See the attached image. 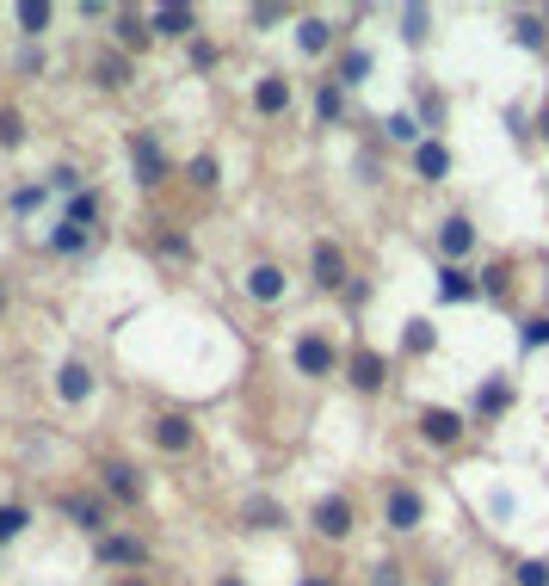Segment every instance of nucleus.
Segmentation results:
<instances>
[{
	"instance_id": "5701e85b",
	"label": "nucleus",
	"mask_w": 549,
	"mask_h": 586,
	"mask_svg": "<svg viewBox=\"0 0 549 586\" xmlns=\"http://www.w3.org/2000/svg\"><path fill=\"white\" fill-rule=\"evenodd\" d=\"M506 401H512V389H506V383H488V389H482V414H500Z\"/></svg>"
},
{
	"instance_id": "9d476101",
	"label": "nucleus",
	"mask_w": 549,
	"mask_h": 586,
	"mask_svg": "<svg viewBox=\"0 0 549 586\" xmlns=\"http://www.w3.org/2000/svg\"><path fill=\"white\" fill-rule=\"evenodd\" d=\"M253 105H260V112H266V118H278V112H284V105H290V81H278V75H266L260 87H253Z\"/></svg>"
},
{
	"instance_id": "473e14b6",
	"label": "nucleus",
	"mask_w": 549,
	"mask_h": 586,
	"mask_svg": "<svg viewBox=\"0 0 549 586\" xmlns=\"http://www.w3.org/2000/svg\"><path fill=\"white\" fill-rule=\"evenodd\" d=\"M118 586H149V580H118Z\"/></svg>"
},
{
	"instance_id": "b1692460",
	"label": "nucleus",
	"mask_w": 549,
	"mask_h": 586,
	"mask_svg": "<svg viewBox=\"0 0 549 586\" xmlns=\"http://www.w3.org/2000/svg\"><path fill=\"white\" fill-rule=\"evenodd\" d=\"M364 75H371V56L352 50V56H346V68H340V81H364Z\"/></svg>"
},
{
	"instance_id": "6ab92c4d",
	"label": "nucleus",
	"mask_w": 549,
	"mask_h": 586,
	"mask_svg": "<svg viewBox=\"0 0 549 586\" xmlns=\"http://www.w3.org/2000/svg\"><path fill=\"white\" fill-rule=\"evenodd\" d=\"M105 562H142V543H130V537H112V543H105Z\"/></svg>"
},
{
	"instance_id": "c85d7f7f",
	"label": "nucleus",
	"mask_w": 549,
	"mask_h": 586,
	"mask_svg": "<svg viewBox=\"0 0 549 586\" xmlns=\"http://www.w3.org/2000/svg\"><path fill=\"white\" fill-rule=\"evenodd\" d=\"M426 346H432V327L414 321V327H408V352H426Z\"/></svg>"
},
{
	"instance_id": "a878e982",
	"label": "nucleus",
	"mask_w": 549,
	"mask_h": 586,
	"mask_svg": "<svg viewBox=\"0 0 549 586\" xmlns=\"http://www.w3.org/2000/svg\"><path fill=\"white\" fill-rule=\"evenodd\" d=\"M525 346H549V315H537V321H525V334H519Z\"/></svg>"
},
{
	"instance_id": "1a4fd4ad",
	"label": "nucleus",
	"mask_w": 549,
	"mask_h": 586,
	"mask_svg": "<svg viewBox=\"0 0 549 586\" xmlns=\"http://www.w3.org/2000/svg\"><path fill=\"white\" fill-rule=\"evenodd\" d=\"M475 229H469V216H445V229H438V247H445V260H457V253H469Z\"/></svg>"
},
{
	"instance_id": "7ed1b4c3",
	"label": "nucleus",
	"mask_w": 549,
	"mask_h": 586,
	"mask_svg": "<svg viewBox=\"0 0 549 586\" xmlns=\"http://www.w3.org/2000/svg\"><path fill=\"white\" fill-rule=\"evenodd\" d=\"M297 371L303 377H327V371H334V346H327L321 334H303L297 340Z\"/></svg>"
},
{
	"instance_id": "ddd939ff",
	"label": "nucleus",
	"mask_w": 549,
	"mask_h": 586,
	"mask_svg": "<svg viewBox=\"0 0 549 586\" xmlns=\"http://www.w3.org/2000/svg\"><path fill=\"white\" fill-rule=\"evenodd\" d=\"M56 389H62V401H87L93 395V371H87V364H68Z\"/></svg>"
},
{
	"instance_id": "6e6552de",
	"label": "nucleus",
	"mask_w": 549,
	"mask_h": 586,
	"mask_svg": "<svg viewBox=\"0 0 549 586\" xmlns=\"http://www.w3.org/2000/svg\"><path fill=\"white\" fill-rule=\"evenodd\" d=\"M247 297L278 303V297H284V272H278V266H253V272H247Z\"/></svg>"
},
{
	"instance_id": "bb28decb",
	"label": "nucleus",
	"mask_w": 549,
	"mask_h": 586,
	"mask_svg": "<svg viewBox=\"0 0 549 586\" xmlns=\"http://www.w3.org/2000/svg\"><path fill=\"white\" fill-rule=\"evenodd\" d=\"M25 531V512L19 506H0V537H19Z\"/></svg>"
},
{
	"instance_id": "dca6fc26",
	"label": "nucleus",
	"mask_w": 549,
	"mask_h": 586,
	"mask_svg": "<svg viewBox=\"0 0 549 586\" xmlns=\"http://www.w3.org/2000/svg\"><path fill=\"white\" fill-rule=\"evenodd\" d=\"M136 167H142V179H161V149H155L149 136L136 142Z\"/></svg>"
},
{
	"instance_id": "f257e3e1",
	"label": "nucleus",
	"mask_w": 549,
	"mask_h": 586,
	"mask_svg": "<svg viewBox=\"0 0 549 586\" xmlns=\"http://www.w3.org/2000/svg\"><path fill=\"white\" fill-rule=\"evenodd\" d=\"M383 519H389V531H414V525L426 519V500H420L414 488H389V500H383Z\"/></svg>"
},
{
	"instance_id": "7c9ffc66",
	"label": "nucleus",
	"mask_w": 549,
	"mask_h": 586,
	"mask_svg": "<svg viewBox=\"0 0 549 586\" xmlns=\"http://www.w3.org/2000/svg\"><path fill=\"white\" fill-rule=\"evenodd\" d=\"M118 38H124V44H142L149 31H142V19H124V25H118Z\"/></svg>"
},
{
	"instance_id": "0eeeda50",
	"label": "nucleus",
	"mask_w": 549,
	"mask_h": 586,
	"mask_svg": "<svg viewBox=\"0 0 549 586\" xmlns=\"http://www.w3.org/2000/svg\"><path fill=\"white\" fill-rule=\"evenodd\" d=\"M414 173L420 179H445L451 173V149H445V142H420V149H414Z\"/></svg>"
},
{
	"instance_id": "f03ea898",
	"label": "nucleus",
	"mask_w": 549,
	"mask_h": 586,
	"mask_svg": "<svg viewBox=\"0 0 549 586\" xmlns=\"http://www.w3.org/2000/svg\"><path fill=\"white\" fill-rule=\"evenodd\" d=\"M420 432H426V445H457V438H463V414H451V408H426L420 414Z\"/></svg>"
},
{
	"instance_id": "393cba45",
	"label": "nucleus",
	"mask_w": 549,
	"mask_h": 586,
	"mask_svg": "<svg viewBox=\"0 0 549 586\" xmlns=\"http://www.w3.org/2000/svg\"><path fill=\"white\" fill-rule=\"evenodd\" d=\"M519 586H549V562H519Z\"/></svg>"
},
{
	"instance_id": "2f4dec72",
	"label": "nucleus",
	"mask_w": 549,
	"mask_h": 586,
	"mask_svg": "<svg viewBox=\"0 0 549 586\" xmlns=\"http://www.w3.org/2000/svg\"><path fill=\"white\" fill-rule=\"evenodd\" d=\"M68 512H75V519H81L87 531H99V512H93V506H81V500H68Z\"/></svg>"
},
{
	"instance_id": "f8f14e48",
	"label": "nucleus",
	"mask_w": 549,
	"mask_h": 586,
	"mask_svg": "<svg viewBox=\"0 0 549 586\" xmlns=\"http://www.w3.org/2000/svg\"><path fill=\"white\" fill-rule=\"evenodd\" d=\"M438 297H445V303H469V297H475V284H469V272L445 266V272H438Z\"/></svg>"
},
{
	"instance_id": "4468645a",
	"label": "nucleus",
	"mask_w": 549,
	"mask_h": 586,
	"mask_svg": "<svg viewBox=\"0 0 549 586\" xmlns=\"http://www.w3.org/2000/svg\"><path fill=\"white\" fill-rule=\"evenodd\" d=\"M297 38H303V50H309V56H321V50H327V38H334V31H327L321 19H303V25H297Z\"/></svg>"
},
{
	"instance_id": "2eb2a0df",
	"label": "nucleus",
	"mask_w": 549,
	"mask_h": 586,
	"mask_svg": "<svg viewBox=\"0 0 549 586\" xmlns=\"http://www.w3.org/2000/svg\"><path fill=\"white\" fill-rule=\"evenodd\" d=\"M105 482H112V494H124V500H136V494H142L136 469H124V463H112V469H105Z\"/></svg>"
},
{
	"instance_id": "c756f323",
	"label": "nucleus",
	"mask_w": 549,
	"mask_h": 586,
	"mask_svg": "<svg viewBox=\"0 0 549 586\" xmlns=\"http://www.w3.org/2000/svg\"><path fill=\"white\" fill-rule=\"evenodd\" d=\"M192 179H198V186H216V161L198 155V161H192Z\"/></svg>"
},
{
	"instance_id": "a211bd4d",
	"label": "nucleus",
	"mask_w": 549,
	"mask_h": 586,
	"mask_svg": "<svg viewBox=\"0 0 549 586\" xmlns=\"http://www.w3.org/2000/svg\"><path fill=\"white\" fill-rule=\"evenodd\" d=\"M383 130H389V142H420V124H414L408 112H395V118H389Z\"/></svg>"
},
{
	"instance_id": "9b49d317",
	"label": "nucleus",
	"mask_w": 549,
	"mask_h": 586,
	"mask_svg": "<svg viewBox=\"0 0 549 586\" xmlns=\"http://www.w3.org/2000/svg\"><path fill=\"white\" fill-rule=\"evenodd\" d=\"M383 377H389V364H383L377 352H358V358H352V383H358V389H383Z\"/></svg>"
},
{
	"instance_id": "f704fd0d",
	"label": "nucleus",
	"mask_w": 549,
	"mask_h": 586,
	"mask_svg": "<svg viewBox=\"0 0 549 586\" xmlns=\"http://www.w3.org/2000/svg\"><path fill=\"white\" fill-rule=\"evenodd\" d=\"M383 586H389V574H383Z\"/></svg>"
},
{
	"instance_id": "423d86ee",
	"label": "nucleus",
	"mask_w": 549,
	"mask_h": 586,
	"mask_svg": "<svg viewBox=\"0 0 549 586\" xmlns=\"http://www.w3.org/2000/svg\"><path fill=\"white\" fill-rule=\"evenodd\" d=\"M155 445H161V451H186V445H192V420H186V414H161V420H155Z\"/></svg>"
},
{
	"instance_id": "20e7f679",
	"label": "nucleus",
	"mask_w": 549,
	"mask_h": 586,
	"mask_svg": "<svg viewBox=\"0 0 549 586\" xmlns=\"http://www.w3.org/2000/svg\"><path fill=\"white\" fill-rule=\"evenodd\" d=\"M315 284H321V290H340V284H346V253H340L334 241L315 247Z\"/></svg>"
},
{
	"instance_id": "f3484780",
	"label": "nucleus",
	"mask_w": 549,
	"mask_h": 586,
	"mask_svg": "<svg viewBox=\"0 0 549 586\" xmlns=\"http://www.w3.org/2000/svg\"><path fill=\"white\" fill-rule=\"evenodd\" d=\"M149 25H155V31H192V13H179V7H161V13H149Z\"/></svg>"
},
{
	"instance_id": "412c9836",
	"label": "nucleus",
	"mask_w": 549,
	"mask_h": 586,
	"mask_svg": "<svg viewBox=\"0 0 549 586\" xmlns=\"http://www.w3.org/2000/svg\"><path fill=\"white\" fill-rule=\"evenodd\" d=\"M56 247H62V253H81V247H87L81 223H62V229H56Z\"/></svg>"
},
{
	"instance_id": "4be33fe9",
	"label": "nucleus",
	"mask_w": 549,
	"mask_h": 586,
	"mask_svg": "<svg viewBox=\"0 0 549 586\" xmlns=\"http://www.w3.org/2000/svg\"><path fill=\"white\" fill-rule=\"evenodd\" d=\"M315 112H321V118H340V81H327V87H321V99H315Z\"/></svg>"
},
{
	"instance_id": "aec40b11",
	"label": "nucleus",
	"mask_w": 549,
	"mask_h": 586,
	"mask_svg": "<svg viewBox=\"0 0 549 586\" xmlns=\"http://www.w3.org/2000/svg\"><path fill=\"white\" fill-rule=\"evenodd\" d=\"M19 25H25V31H44V25H50V7H44V0H25V7H19Z\"/></svg>"
},
{
	"instance_id": "72a5a7b5",
	"label": "nucleus",
	"mask_w": 549,
	"mask_h": 586,
	"mask_svg": "<svg viewBox=\"0 0 549 586\" xmlns=\"http://www.w3.org/2000/svg\"><path fill=\"white\" fill-rule=\"evenodd\" d=\"M303 586H327V580H303Z\"/></svg>"
},
{
	"instance_id": "cd10ccee",
	"label": "nucleus",
	"mask_w": 549,
	"mask_h": 586,
	"mask_svg": "<svg viewBox=\"0 0 549 586\" xmlns=\"http://www.w3.org/2000/svg\"><path fill=\"white\" fill-rule=\"evenodd\" d=\"M401 25H408V38H414V44L426 38V13H420V7H408V13H401Z\"/></svg>"
},
{
	"instance_id": "39448f33",
	"label": "nucleus",
	"mask_w": 549,
	"mask_h": 586,
	"mask_svg": "<svg viewBox=\"0 0 549 586\" xmlns=\"http://www.w3.org/2000/svg\"><path fill=\"white\" fill-rule=\"evenodd\" d=\"M315 531H321V537H346V531H352V500H340V494L321 500V506H315Z\"/></svg>"
}]
</instances>
